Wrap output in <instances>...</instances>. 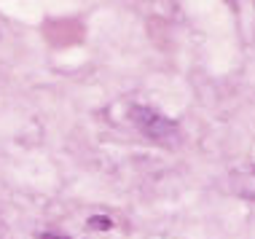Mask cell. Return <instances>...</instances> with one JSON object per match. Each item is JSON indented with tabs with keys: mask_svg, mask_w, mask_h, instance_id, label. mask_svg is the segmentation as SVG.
<instances>
[{
	"mask_svg": "<svg viewBox=\"0 0 255 239\" xmlns=\"http://www.w3.org/2000/svg\"><path fill=\"white\" fill-rule=\"evenodd\" d=\"M129 119H132V124L137 126V132H140L142 137H148L150 142H156V145L177 148L183 142L180 124L172 121V119H167L164 113H158L156 108L132 105V108H129Z\"/></svg>",
	"mask_w": 255,
	"mask_h": 239,
	"instance_id": "cell-1",
	"label": "cell"
},
{
	"mask_svg": "<svg viewBox=\"0 0 255 239\" xmlns=\"http://www.w3.org/2000/svg\"><path fill=\"white\" fill-rule=\"evenodd\" d=\"M229 188L239 199L255 202V167H239L229 175Z\"/></svg>",
	"mask_w": 255,
	"mask_h": 239,
	"instance_id": "cell-2",
	"label": "cell"
},
{
	"mask_svg": "<svg viewBox=\"0 0 255 239\" xmlns=\"http://www.w3.org/2000/svg\"><path fill=\"white\" fill-rule=\"evenodd\" d=\"M110 226H113V221L105 215H92L89 218V229H94V231H108Z\"/></svg>",
	"mask_w": 255,
	"mask_h": 239,
	"instance_id": "cell-3",
	"label": "cell"
},
{
	"mask_svg": "<svg viewBox=\"0 0 255 239\" xmlns=\"http://www.w3.org/2000/svg\"><path fill=\"white\" fill-rule=\"evenodd\" d=\"M38 239H67V237H62V234H40Z\"/></svg>",
	"mask_w": 255,
	"mask_h": 239,
	"instance_id": "cell-4",
	"label": "cell"
}]
</instances>
